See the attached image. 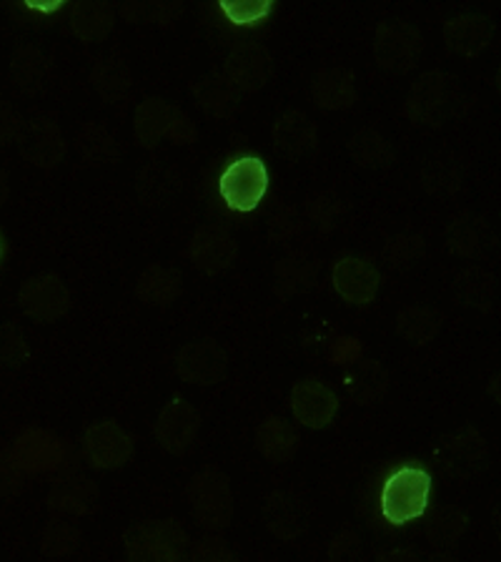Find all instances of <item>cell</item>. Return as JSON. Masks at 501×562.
I'll return each instance as SVG.
<instances>
[{
    "label": "cell",
    "instance_id": "cell-43",
    "mask_svg": "<svg viewBox=\"0 0 501 562\" xmlns=\"http://www.w3.org/2000/svg\"><path fill=\"white\" fill-rule=\"evenodd\" d=\"M78 544V530L70 525H53L50 530L46 532V538H43V552L46 555H66V552L76 550Z\"/></svg>",
    "mask_w": 501,
    "mask_h": 562
},
{
    "label": "cell",
    "instance_id": "cell-40",
    "mask_svg": "<svg viewBox=\"0 0 501 562\" xmlns=\"http://www.w3.org/2000/svg\"><path fill=\"white\" fill-rule=\"evenodd\" d=\"M221 11L236 25H257L274 11V0H221Z\"/></svg>",
    "mask_w": 501,
    "mask_h": 562
},
{
    "label": "cell",
    "instance_id": "cell-9",
    "mask_svg": "<svg viewBox=\"0 0 501 562\" xmlns=\"http://www.w3.org/2000/svg\"><path fill=\"white\" fill-rule=\"evenodd\" d=\"M18 146H21V156L25 161L38 166V169H56L66 156V138L60 134L58 123L41 116L25 123L18 136Z\"/></svg>",
    "mask_w": 501,
    "mask_h": 562
},
{
    "label": "cell",
    "instance_id": "cell-44",
    "mask_svg": "<svg viewBox=\"0 0 501 562\" xmlns=\"http://www.w3.org/2000/svg\"><path fill=\"white\" fill-rule=\"evenodd\" d=\"M331 562H364L362 540L354 532H341L329 548Z\"/></svg>",
    "mask_w": 501,
    "mask_h": 562
},
{
    "label": "cell",
    "instance_id": "cell-22",
    "mask_svg": "<svg viewBox=\"0 0 501 562\" xmlns=\"http://www.w3.org/2000/svg\"><path fill=\"white\" fill-rule=\"evenodd\" d=\"M179 111L163 99H146L136 109L134 134L140 148H156L158 140L171 134V126Z\"/></svg>",
    "mask_w": 501,
    "mask_h": 562
},
{
    "label": "cell",
    "instance_id": "cell-29",
    "mask_svg": "<svg viewBox=\"0 0 501 562\" xmlns=\"http://www.w3.org/2000/svg\"><path fill=\"white\" fill-rule=\"evenodd\" d=\"M76 151L88 166L113 164L121 156L116 138L103 123H83L76 136Z\"/></svg>",
    "mask_w": 501,
    "mask_h": 562
},
{
    "label": "cell",
    "instance_id": "cell-47",
    "mask_svg": "<svg viewBox=\"0 0 501 562\" xmlns=\"http://www.w3.org/2000/svg\"><path fill=\"white\" fill-rule=\"evenodd\" d=\"M25 5L31 8V11H41V13H53V11H60L64 8V0H25Z\"/></svg>",
    "mask_w": 501,
    "mask_h": 562
},
{
    "label": "cell",
    "instance_id": "cell-21",
    "mask_svg": "<svg viewBox=\"0 0 501 562\" xmlns=\"http://www.w3.org/2000/svg\"><path fill=\"white\" fill-rule=\"evenodd\" d=\"M487 447L474 429H464L459 435H452L442 439L439 447V457L446 472L452 474H469L474 468H479V462L485 460Z\"/></svg>",
    "mask_w": 501,
    "mask_h": 562
},
{
    "label": "cell",
    "instance_id": "cell-45",
    "mask_svg": "<svg viewBox=\"0 0 501 562\" xmlns=\"http://www.w3.org/2000/svg\"><path fill=\"white\" fill-rule=\"evenodd\" d=\"M21 128H23V123H21V119H18L13 105L0 99V146H8V144H13V140H18V136H21Z\"/></svg>",
    "mask_w": 501,
    "mask_h": 562
},
{
    "label": "cell",
    "instance_id": "cell-49",
    "mask_svg": "<svg viewBox=\"0 0 501 562\" xmlns=\"http://www.w3.org/2000/svg\"><path fill=\"white\" fill-rule=\"evenodd\" d=\"M8 193H11V181H8L5 171H0V204H5Z\"/></svg>",
    "mask_w": 501,
    "mask_h": 562
},
{
    "label": "cell",
    "instance_id": "cell-34",
    "mask_svg": "<svg viewBox=\"0 0 501 562\" xmlns=\"http://www.w3.org/2000/svg\"><path fill=\"white\" fill-rule=\"evenodd\" d=\"M421 183H424V191L432 193V196H439V199L456 196V193L462 191L459 164H456L452 156L429 158L424 169H421Z\"/></svg>",
    "mask_w": 501,
    "mask_h": 562
},
{
    "label": "cell",
    "instance_id": "cell-41",
    "mask_svg": "<svg viewBox=\"0 0 501 562\" xmlns=\"http://www.w3.org/2000/svg\"><path fill=\"white\" fill-rule=\"evenodd\" d=\"M421 254H424V239L417 234L394 236L384 249V257L391 267H409V263H414Z\"/></svg>",
    "mask_w": 501,
    "mask_h": 562
},
{
    "label": "cell",
    "instance_id": "cell-19",
    "mask_svg": "<svg viewBox=\"0 0 501 562\" xmlns=\"http://www.w3.org/2000/svg\"><path fill=\"white\" fill-rule=\"evenodd\" d=\"M193 99L201 105V111L210 119H231L241 105V93L228 83L224 74H210L206 78H198L191 86Z\"/></svg>",
    "mask_w": 501,
    "mask_h": 562
},
{
    "label": "cell",
    "instance_id": "cell-16",
    "mask_svg": "<svg viewBox=\"0 0 501 562\" xmlns=\"http://www.w3.org/2000/svg\"><path fill=\"white\" fill-rule=\"evenodd\" d=\"M491 35H494V23L485 15H456L444 23L446 48L467 58H474L481 50H487Z\"/></svg>",
    "mask_w": 501,
    "mask_h": 562
},
{
    "label": "cell",
    "instance_id": "cell-1",
    "mask_svg": "<svg viewBox=\"0 0 501 562\" xmlns=\"http://www.w3.org/2000/svg\"><path fill=\"white\" fill-rule=\"evenodd\" d=\"M432 495V474L417 464H403L386 480L382 513L391 525H407L426 513Z\"/></svg>",
    "mask_w": 501,
    "mask_h": 562
},
{
    "label": "cell",
    "instance_id": "cell-7",
    "mask_svg": "<svg viewBox=\"0 0 501 562\" xmlns=\"http://www.w3.org/2000/svg\"><path fill=\"white\" fill-rule=\"evenodd\" d=\"M86 460L99 470H118L134 454V437L116 422H95L83 435Z\"/></svg>",
    "mask_w": 501,
    "mask_h": 562
},
{
    "label": "cell",
    "instance_id": "cell-10",
    "mask_svg": "<svg viewBox=\"0 0 501 562\" xmlns=\"http://www.w3.org/2000/svg\"><path fill=\"white\" fill-rule=\"evenodd\" d=\"M198 427V412L193 409L186 400H173L171 404H166L161 415H158L153 435L163 452L181 457L191 450L193 442H196Z\"/></svg>",
    "mask_w": 501,
    "mask_h": 562
},
{
    "label": "cell",
    "instance_id": "cell-28",
    "mask_svg": "<svg viewBox=\"0 0 501 562\" xmlns=\"http://www.w3.org/2000/svg\"><path fill=\"white\" fill-rule=\"evenodd\" d=\"M389 372L382 367V362L366 359V362H358L349 372L346 392L358 404H376L389 390Z\"/></svg>",
    "mask_w": 501,
    "mask_h": 562
},
{
    "label": "cell",
    "instance_id": "cell-31",
    "mask_svg": "<svg viewBox=\"0 0 501 562\" xmlns=\"http://www.w3.org/2000/svg\"><path fill=\"white\" fill-rule=\"evenodd\" d=\"M181 187V176L173 166L151 164L138 173V196L146 201L148 206H161L163 201L175 196Z\"/></svg>",
    "mask_w": 501,
    "mask_h": 562
},
{
    "label": "cell",
    "instance_id": "cell-24",
    "mask_svg": "<svg viewBox=\"0 0 501 562\" xmlns=\"http://www.w3.org/2000/svg\"><path fill=\"white\" fill-rule=\"evenodd\" d=\"M183 292V279L175 269L163 263H151L136 281V294L140 302L151 306H169Z\"/></svg>",
    "mask_w": 501,
    "mask_h": 562
},
{
    "label": "cell",
    "instance_id": "cell-15",
    "mask_svg": "<svg viewBox=\"0 0 501 562\" xmlns=\"http://www.w3.org/2000/svg\"><path fill=\"white\" fill-rule=\"evenodd\" d=\"M292 409L294 417L301 422L304 427L323 429L331 425L333 417H337L339 397L327 384L316 380H304L292 390Z\"/></svg>",
    "mask_w": 501,
    "mask_h": 562
},
{
    "label": "cell",
    "instance_id": "cell-25",
    "mask_svg": "<svg viewBox=\"0 0 501 562\" xmlns=\"http://www.w3.org/2000/svg\"><path fill=\"white\" fill-rule=\"evenodd\" d=\"M91 83L105 103L118 105L134 91V76L121 58H101L91 70Z\"/></svg>",
    "mask_w": 501,
    "mask_h": 562
},
{
    "label": "cell",
    "instance_id": "cell-39",
    "mask_svg": "<svg viewBox=\"0 0 501 562\" xmlns=\"http://www.w3.org/2000/svg\"><path fill=\"white\" fill-rule=\"evenodd\" d=\"M95 499V490L91 482L76 480V482H64L56 492H53L50 505L58 513H68V515H83L93 507Z\"/></svg>",
    "mask_w": 501,
    "mask_h": 562
},
{
    "label": "cell",
    "instance_id": "cell-6",
    "mask_svg": "<svg viewBox=\"0 0 501 562\" xmlns=\"http://www.w3.org/2000/svg\"><path fill=\"white\" fill-rule=\"evenodd\" d=\"M128 562H181L183 535L173 522H146L126 535Z\"/></svg>",
    "mask_w": 501,
    "mask_h": 562
},
{
    "label": "cell",
    "instance_id": "cell-17",
    "mask_svg": "<svg viewBox=\"0 0 501 562\" xmlns=\"http://www.w3.org/2000/svg\"><path fill=\"white\" fill-rule=\"evenodd\" d=\"M274 146L281 156L304 158L316 148V126L304 111H286L274 123Z\"/></svg>",
    "mask_w": 501,
    "mask_h": 562
},
{
    "label": "cell",
    "instance_id": "cell-50",
    "mask_svg": "<svg viewBox=\"0 0 501 562\" xmlns=\"http://www.w3.org/2000/svg\"><path fill=\"white\" fill-rule=\"evenodd\" d=\"M432 562H456V560L449 558V555H439V558H434Z\"/></svg>",
    "mask_w": 501,
    "mask_h": 562
},
{
    "label": "cell",
    "instance_id": "cell-37",
    "mask_svg": "<svg viewBox=\"0 0 501 562\" xmlns=\"http://www.w3.org/2000/svg\"><path fill=\"white\" fill-rule=\"evenodd\" d=\"M464 530H467V515L456 507H444L436 509L432 520H429L426 538L432 540L436 548H449V544L462 538Z\"/></svg>",
    "mask_w": 501,
    "mask_h": 562
},
{
    "label": "cell",
    "instance_id": "cell-18",
    "mask_svg": "<svg viewBox=\"0 0 501 562\" xmlns=\"http://www.w3.org/2000/svg\"><path fill=\"white\" fill-rule=\"evenodd\" d=\"M311 99L323 111H341L356 101V78L354 70L344 66L323 68L316 74L311 83Z\"/></svg>",
    "mask_w": 501,
    "mask_h": 562
},
{
    "label": "cell",
    "instance_id": "cell-38",
    "mask_svg": "<svg viewBox=\"0 0 501 562\" xmlns=\"http://www.w3.org/2000/svg\"><path fill=\"white\" fill-rule=\"evenodd\" d=\"M183 13L181 3H123L121 15L126 18L128 23H153L161 25V29H169L175 25Z\"/></svg>",
    "mask_w": 501,
    "mask_h": 562
},
{
    "label": "cell",
    "instance_id": "cell-14",
    "mask_svg": "<svg viewBox=\"0 0 501 562\" xmlns=\"http://www.w3.org/2000/svg\"><path fill=\"white\" fill-rule=\"evenodd\" d=\"M236 254H239V246L226 228L201 226L191 236L189 257L204 274H221L236 261Z\"/></svg>",
    "mask_w": 501,
    "mask_h": 562
},
{
    "label": "cell",
    "instance_id": "cell-36",
    "mask_svg": "<svg viewBox=\"0 0 501 562\" xmlns=\"http://www.w3.org/2000/svg\"><path fill=\"white\" fill-rule=\"evenodd\" d=\"M266 522L269 530L281 540H294L301 532V507H298L296 499L286 492H274L266 503Z\"/></svg>",
    "mask_w": 501,
    "mask_h": 562
},
{
    "label": "cell",
    "instance_id": "cell-20",
    "mask_svg": "<svg viewBox=\"0 0 501 562\" xmlns=\"http://www.w3.org/2000/svg\"><path fill=\"white\" fill-rule=\"evenodd\" d=\"M446 244L459 257L477 259L494 246V234H491L487 222L471 214H462L452 218L449 226H446Z\"/></svg>",
    "mask_w": 501,
    "mask_h": 562
},
{
    "label": "cell",
    "instance_id": "cell-2",
    "mask_svg": "<svg viewBox=\"0 0 501 562\" xmlns=\"http://www.w3.org/2000/svg\"><path fill=\"white\" fill-rule=\"evenodd\" d=\"M189 497L193 505V515L196 520L206 527V530H224L231 522L234 513V497L231 485L224 472L214 468L201 470L196 477L191 480Z\"/></svg>",
    "mask_w": 501,
    "mask_h": 562
},
{
    "label": "cell",
    "instance_id": "cell-32",
    "mask_svg": "<svg viewBox=\"0 0 501 562\" xmlns=\"http://www.w3.org/2000/svg\"><path fill=\"white\" fill-rule=\"evenodd\" d=\"M439 329H442V316L436 310H429V306H407L397 316V331L401 334V339H407L414 347L429 345Z\"/></svg>",
    "mask_w": 501,
    "mask_h": 562
},
{
    "label": "cell",
    "instance_id": "cell-26",
    "mask_svg": "<svg viewBox=\"0 0 501 562\" xmlns=\"http://www.w3.org/2000/svg\"><path fill=\"white\" fill-rule=\"evenodd\" d=\"M11 78L18 91L38 95L50 83V60L38 48L15 50L11 60Z\"/></svg>",
    "mask_w": 501,
    "mask_h": 562
},
{
    "label": "cell",
    "instance_id": "cell-35",
    "mask_svg": "<svg viewBox=\"0 0 501 562\" xmlns=\"http://www.w3.org/2000/svg\"><path fill=\"white\" fill-rule=\"evenodd\" d=\"M454 294L462 304L489 312L494 304V277L479 267L464 269L454 281Z\"/></svg>",
    "mask_w": 501,
    "mask_h": 562
},
{
    "label": "cell",
    "instance_id": "cell-13",
    "mask_svg": "<svg viewBox=\"0 0 501 562\" xmlns=\"http://www.w3.org/2000/svg\"><path fill=\"white\" fill-rule=\"evenodd\" d=\"M331 281L341 299L356 306L372 304L382 286V277L374 263L358 257H344L337 261V267L331 271Z\"/></svg>",
    "mask_w": 501,
    "mask_h": 562
},
{
    "label": "cell",
    "instance_id": "cell-30",
    "mask_svg": "<svg viewBox=\"0 0 501 562\" xmlns=\"http://www.w3.org/2000/svg\"><path fill=\"white\" fill-rule=\"evenodd\" d=\"M349 154L364 169H389L394 164V151L379 131L362 128L349 140Z\"/></svg>",
    "mask_w": 501,
    "mask_h": 562
},
{
    "label": "cell",
    "instance_id": "cell-5",
    "mask_svg": "<svg viewBox=\"0 0 501 562\" xmlns=\"http://www.w3.org/2000/svg\"><path fill=\"white\" fill-rule=\"evenodd\" d=\"M454 81L449 76L439 74H424L419 81L411 86L407 95V119L417 126L439 128L444 119L452 113L454 103Z\"/></svg>",
    "mask_w": 501,
    "mask_h": 562
},
{
    "label": "cell",
    "instance_id": "cell-33",
    "mask_svg": "<svg viewBox=\"0 0 501 562\" xmlns=\"http://www.w3.org/2000/svg\"><path fill=\"white\" fill-rule=\"evenodd\" d=\"M316 271H319V261H316L311 254L296 251L292 257L281 259L276 267V286L281 294H296L306 292V289L314 286Z\"/></svg>",
    "mask_w": 501,
    "mask_h": 562
},
{
    "label": "cell",
    "instance_id": "cell-42",
    "mask_svg": "<svg viewBox=\"0 0 501 562\" xmlns=\"http://www.w3.org/2000/svg\"><path fill=\"white\" fill-rule=\"evenodd\" d=\"M341 211H344V204L337 196H331V193H321V196L309 201V218L316 226L323 228V232L333 228Z\"/></svg>",
    "mask_w": 501,
    "mask_h": 562
},
{
    "label": "cell",
    "instance_id": "cell-12",
    "mask_svg": "<svg viewBox=\"0 0 501 562\" xmlns=\"http://www.w3.org/2000/svg\"><path fill=\"white\" fill-rule=\"evenodd\" d=\"M271 53L259 46V43H243L228 53L224 64V76L228 78L236 91L243 93H257L271 78Z\"/></svg>",
    "mask_w": 501,
    "mask_h": 562
},
{
    "label": "cell",
    "instance_id": "cell-46",
    "mask_svg": "<svg viewBox=\"0 0 501 562\" xmlns=\"http://www.w3.org/2000/svg\"><path fill=\"white\" fill-rule=\"evenodd\" d=\"M193 136H196V128H193V123H191V121H189L186 116H183V113L179 111V116H175L173 126H171V134H169V138L173 140V144L183 146V144H191Z\"/></svg>",
    "mask_w": 501,
    "mask_h": 562
},
{
    "label": "cell",
    "instance_id": "cell-48",
    "mask_svg": "<svg viewBox=\"0 0 501 562\" xmlns=\"http://www.w3.org/2000/svg\"><path fill=\"white\" fill-rule=\"evenodd\" d=\"M376 562H419L414 552L407 550H394V552H384V555Z\"/></svg>",
    "mask_w": 501,
    "mask_h": 562
},
{
    "label": "cell",
    "instance_id": "cell-27",
    "mask_svg": "<svg viewBox=\"0 0 501 562\" xmlns=\"http://www.w3.org/2000/svg\"><path fill=\"white\" fill-rule=\"evenodd\" d=\"M257 447L269 462L284 464L296 454L298 437L286 419L269 417L263 419L261 427L257 429Z\"/></svg>",
    "mask_w": 501,
    "mask_h": 562
},
{
    "label": "cell",
    "instance_id": "cell-11",
    "mask_svg": "<svg viewBox=\"0 0 501 562\" xmlns=\"http://www.w3.org/2000/svg\"><path fill=\"white\" fill-rule=\"evenodd\" d=\"M175 372L183 382L198 386H214L224 382L228 372V357L216 341H193L175 357Z\"/></svg>",
    "mask_w": 501,
    "mask_h": 562
},
{
    "label": "cell",
    "instance_id": "cell-3",
    "mask_svg": "<svg viewBox=\"0 0 501 562\" xmlns=\"http://www.w3.org/2000/svg\"><path fill=\"white\" fill-rule=\"evenodd\" d=\"M221 196L228 209L253 211L269 191V169L259 156H243L228 166L221 176Z\"/></svg>",
    "mask_w": 501,
    "mask_h": 562
},
{
    "label": "cell",
    "instance_id": "cell-4",
    "mask_svg": "<svg viewBox=\"0 0 501 562\" xmlns=\"http://www.w3.org/2000/svg\"><path fill=\"white\" fill-rule=\"evenodd\" d=\"M424 38L414 25L394 21L382 23L374 35V58L389 74H409L419 64Z\"/></svg>",
    "mask_w": 501,
    "mask_h": 562
},
{
    "label": "cell",
    "instance_id": "cell-23",
    "mask_svg": "<svg viewBox=\"0 0 501 562\" xmlns=\"http://www.w3.org/2000/svg\"><path fill=\"white\" fill-rule=\"evenodd\" d=\"M116 13L109 3L101 0H83L70 8V31L83 43H101L111 35Z\"/></svg>",
    "mask_w": 501,
    "mask_h": 562
},
{
    "label": "cell",
    "instance_id": "cell-8",
    "mask_svg": "<svg viewBox=\"0 0 501 562\" xmlns=\"http://www.w3.org/2000/svg\"><path fill=\"white\" fill-rule=\"evenodd\" d=\"M18 304L35 322H56L70 310V292L56 274H38L25 281Z\"/></svg>",
    "mask_w": 501,
    "mask_h": 562
}]
</instances>
